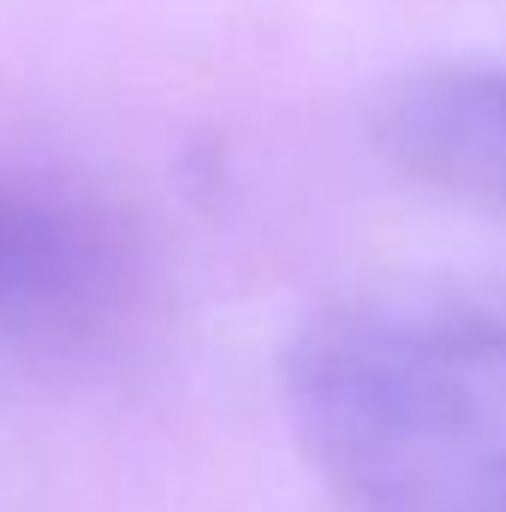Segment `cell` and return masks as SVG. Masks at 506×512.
<instances>
[{"mask_svg": "<svg viewBox=\"0 0 506 512\" xmlns=\"http://www.w3.org/2000/svg\"><path fill=\"white\" fill-rule=\"evenodd\" d=\"M286 417L334 512H506V286L393 280L286 346Z\"/></svg>", "mask_w": 506, "mask_h": 512, "instance_id": "1", "label": "cell"}, {"mask_svg": "<svg viewBox=\"0 0 506 512\" xmlns=\"http://www.w3.org/2000/svg\"><path fill=\"white\" fill-rule=\"evenodd\" d=\"M143 251L90 191L0 167V358H90L143 310Z\"/></svg>", "mask_w": 506, "mask_h": 512, "instance_id": "2", "label": "cell"}, {"mask_svg": "<svg viewBox=\"0 0 506 512\" xmlns=\"http://www.w3.org/2000/svg\"><path fill=\"white\" fill-rule=\"evenodd\" d=\"M370 131L411 185L506 221V60L399 78L376 102Z\"/></svg>", "mask_w": 506, "mask_h": 512, "instance_id": "3", "label": "cell"}]
</instances>
